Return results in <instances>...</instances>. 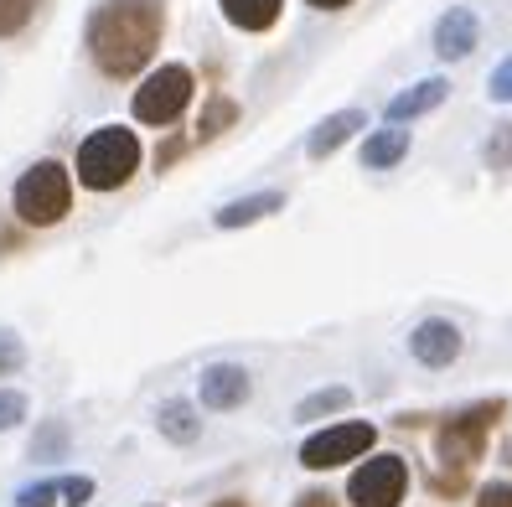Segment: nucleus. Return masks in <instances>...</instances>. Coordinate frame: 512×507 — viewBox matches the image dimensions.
<instances>
[{"label": "nucleus", "mask_w": 512, "mask_h": 507, "mask_svg": "<svg viewBox=\"0 0 512 507\" xmlns=\"http://www.w3.org/2000/svg\"><path fill=\"white\" fill-rule=\"evenodd\" d=\"M373 445H378V425H368V420H337V425L306 435V445H300V466H306V471H337L347 461H368Z\"/></svg>", "instance_id": "nucleus-6"}, {"label": "nucleus", "mask_w": 512, "mask_h": 507, "mask_svg": "<svg viewBox=\"0 0 512 507\" xmlns=\"http://www.w3.org/2000/svg\"><path fill=\"white\" fill-rule=\"evenodd\" d=\"M37 6H42V0H0V42H6V37H21L26 26H32Z\"/></svg>", "instance_id": "nucleus-19"}, {"label": "nucleus", "mask_w": 512, "mask_h": 507, "mask_svg": "<svg viewBox=\"0 0 512 507\" xmlns=\"http://www.w3.org/2000/svg\"><path fill=\"white\" fill-rule=\"evenodd\" d=\"M21 420H26V394L0 389V430H16Z\"/></svg>", "instance_id": "nucleus-23"}, {"label": "nucleus", "mask_w": 512, "mask_h": 507, "mask_svg": "<svg viewBox=\"0 0 512 507\" xmlns=\"http://www.w3.org/2000/svg\"><path fill=\"white\" fill-rule=\"evenodd\" d=\"M425 487H430V497H440V502H471V476H466V471H430Z\"/></svg>", "instance_id": "nucleus-18"}, {"label": "nucleus", "mask_w": 512, "mask_h": 507, "mask_svg": "<svg viewBox=\"0 0 512 507\" xmlns=\"http://www.w3.org/2000/svg\"><path fill=\"white\" fill-rule=\"evenodd\" d=\"M461 347H466L461 326H456V321H440V316L419 321L414 337H409V352H414L419 368H450V363L461 357Z\"/></svg>", "instance_id": "nucleus-8"}, {"label": "nucleus", "mask_w": 512, "mask_h": 507, "mask_svg": "<svg viewBox=\"0 0 512 507\" xmlns=\"http://www.w3.org/2000/svg\"><path fill=\"white\" fill-rule=\"evenodd\" d=\"M487 166L492 171H512V119H502V125H492V135H487Z\"/></svg>", "instance_id": "nucleus-21"}, {"label": "nucleus", "mask_w": 512, "mask_h": 507, "mask_svg": "<svg viewBox=\"0 0 512 507\" xmlns=\"http://www.w3.org/2000/svg\"><path fill=\"white\" fill-rule=\"evenodd\" d=\"M347 404H352L347 389H321V394H311L306 404L295 409V420H321V414H337V409H347Z\"/></svg>", "instance_id": "nucleus-20"}, {"label": "nucleus", "mask_w": 512, "mask_h": 507, "mask_svg": "<svg viewBox=\"0 0 512 507\" xmlns=\"http://www.w3.org/2000/svg\"><path fill=\"white\" fill-rule=\"evenodd\" d=\"M238 119V104L228 99V94H213L207 99V109H202V119H197V140H213V135H223L228 125Z\"/></svg>", "instance_id": "nucleus-17"}, {"label": "nucleus", "mask_w": 512, "mask_h": 507, "mask_svg": "<svg viewBox=\"0 0 512 507\" xmlns=\"http://www.w3.org/2000/svg\"><path fill=\"white\" fill-rule=\"evenodd\" d=\"M192 94H197L192 68H187V63H166V68H156V73L140 78L130 109H135L140 125H171V119H182V109L192 104Z\"/></svg>", "instance_id": "nucleus-5"}, {"label": "nucleus", "mask_w": 512, "mask_h": 507, "mask_svg": "<svg viewBox=\"0 0 512 507\" xmlns=\"http://www.w3.org/2000/svg\"><path fill=\"white\" fill-rule=\"evenodd\" d=\"M78 182L88 192H119L140 171V135L125 125H104L78 145Z\"/></svg>", "instance_id": "nucleus-3"}, {"label": "nucleus", "mask_w": 512, "mask_h": 507, "mask_svg": "<svg viewBox=\"0 0 512 507\" xmlns=\"http://www.w3.org/2000/svg\"><path fill=\"white\" fill-rule=\"evenodd\" d=\"M487 94L497 104H512V57H502V63L492 68V83H487Z\"/></svg>", "instance_id": "nucleus-26"}, {"label": "nucleus", "mask_w": 512, "mask_h": 507, "mask_svg": "<svg viewBox=\"0 0 512 507\" xmlns=\"http://www.w3.org/2000/svg\"><path fill=\"white\" fill-rule=\"evenodd\" d=\"M21 363H26V347H21V337L0 326V378H6V373H16Z\"/></svg>", "instance_id": "nucleus-22"}, {"label": "nucleus", "mask_w": 512, "mask_h": 507, "mask_svg": "<svg viewBox=\"0 0 512 507\" xmlns=\"http://www.w3.org/2000/svg\"><path fill=\"white\" fill-rule=\"evenodd\" d=\"M249 389H254V383H249V373L238 363H213L202 373V404L207 409H238L249 399Z\"/></svg>", "instance_id": "nucleus-10"}, {"label": "nucleus", "mask_w": 512, "mask_h": 507, "mask_svg": "<svg viewBox=\"0 0 512 507\" xmlns=\"http://www.w3.org/2000/svg\"><path fill=\"white\" fill-rule=\"evenodd\" d=\"M223 16L238 26V32H269L280 21V6L285 0H218Z\"/></svg>", "instance_id": "nucleus-14"}, {"label": "nucleus", "mask_w": 512, "mask_h": 507, "mask_svg": "<svg viewBox=\"0 0 512 507\" xmlns=\"http://www.w3.org/2000/svg\"><path fill=\"white\" fill-rule=\"evenodd\" d=\"M481 42V21L471 6H450L440 21H435V52L445 57V63H461L466 52H476Z\"/></svg>", "instance_id": "nucleus-9"}, {"label": "nucleus", "mask_w": 512, "mask_h": 507, "mask_svg": "<svg viewBox=\"0 0 512 507\" xmlns=\"http://www.w3.org/2000/svg\"><path fill=\"white\" fill-rule=\"evenodd\" d=\"M471 507H512V482H481Z\"/></svg>", "instance_id": "nucleus-25"}, {"label": "nucleus", "mask_w": 512, "mask_h": 507, "mask_svg": "<svg viewBox=\"0 0 512 507\" xmlns=\"http://www.w3.org/2000/svg\"><path fill=\"white\" fill-rule=\"evenodd\" d=\"M207 507H259L254 497H244V492H228V497H213Z\"/></svg>", "instance_id": "nucleus-31"}, {"label": "nucleus", "mask_w": 512, "mask_h": 507, "mask_svg": "<svg viewBox=\"0 0 512 507\" xmlns=\"http://www.w3.org/2000/svg\"><path fill=\"white\" fill-rule=\"evenodd\" d=\"M280 207H285V192H249V197H238V202H223L218 213H213V223L218 228H249V223H259L269 213H280Z\"/></svg>", "instance_id": "nucleus-13"}, {"label": "nucleus", "mask_w": 512, "mask_h": 507, "mask_svg": "<svg viewBox=\"0 0 512 507\" xmlns=\"http://www.w3.org/2000/svg\"><path fill=\"white\" fill-rule=\"evenodd\" d=\"M409 156V130H378L368 145H363V166L368 171H388V166H399Z\"/></svg>", "instance_id": "nucleus-15"}, {"label": "nucleus", "mask_w": 512, "mask_h": 507, "mask_svg": "<svg viewBox=\"0 0 512 507\" xmlns=\"http://www.w3.org/2000/svg\"><path fill=\"white\" fill-rule=\"evenodd\" d=\"M409 497V461L404 456H368L347 476V502L352 507H404Z\"/></svg>", "instance_id": "nucleus-7"}, {"label": "nucleus", "mask_w": 512, "mask_h": 507, "mask_svg": "<svg viewBox=\"0 0 512 507\" xmlns=\"http://www.w3.org/2000/svg\"><path fill=\"white\" fill-rule=\"evenodd\" d=\"M445 99H450V83H445V78H419V83L404 88V94L388 99V125H404V119L430 114V109H440Z\"/></svg>", "instance_id": "nucleus-11"}, {"label": "nucleus", "mask_w": 512, "mask_h": 507, "mask_svg": "<svg viewBox=\"0 0 512 507\" xmlns=\"http://www.w3.org/2000/svg\"><path fill=\"white\" fill-rule=\"evenodd\" d=\"M63 497H68V507H83L88 497H94V482H88V476H68V482H63Z\"/></svg>", "instance_id": "nucleus-27"}, {"label": "nucleus", "mask_w": 512, "mask_h": 507, "mask_svg": "<svg viewBox=\"0 0 512 507\" xmlns=\"http://www.w3.org/2000/svg\"><path fill=\"white\" fill-rule=\"evenodd\" d=\"M11 207L26 228H52L73 213V171L63 161H37L21 171V182L11 192Z\"/></svg>", "instance_id": "nucleus-4"}, {"label": "nucleus", "mask_w": 512, "mask_h": 507, "mask_svg": "<svg viewBox=\"0 0 512 507\" xmlns=\"http://www.w3.org/2000/svg\"><path fill=\"white\" fill-rule=\"evenodd\" d=\"M176 156H187V140H182V135H171V140H166V145H161V151H156V166H161V171H166V166H171V161H176Z\"/></svg>", "instance_id": "nucleus-30"}, {"label": "nucleus", "mask_w": 512, "mask_h": 507, "mask_svg": "<svg viewBox=\"0 0 512 507\" xmlns=\"http://www.w3.org/2000/svg\"><path fill=\"white\" fill-rule=\"evenodd\" d=\"M306 6H316V11H342V6H352V0H306Z\"/></svg>", "instance_id": "nucleus-32"}, {"label": "nucleus", "mask_w": 512, "mask_h": 507, "mask_svg": "<svg viewBox=\"0 0 512 507\" xmlns=\"http://www.w3.org/2000/svg\"><path fill=\"white\" fill-rule=\"evenodd\" d=\"M63 445H68V430H63V425H47V430H42V440L32 445V456H47V451H63Z\"/></svg>", "instance_id": "nucleus-28"}, {"label": "nucleus", "mask_w": 512, "mask_h": 507, "mask_svg": "<svg viewBox=\"0 0 512 507\" xmlns=\"http://www.w3.org/2000/svg\"><path fill=\"white\" fill-rule=\"evenodd\" d=\"M507 420V404L502 399H481V404H466V409H450L435 420V461L440 471H476L487 461V445H492V430Z\"/></svg>", "instance_id": "nucleus-2"}, {"label": "nucleus", "mask_w": 512, "mask_h": 507, "mask_svg": "<svg viewBox=\"0 0 512 507\" xmlns=\"http://www.w3.org/2000/svg\"><path fill=\"white\" fill-rule=\"evenodd\" d=\"M363 125H368L363 109H337V114H326L321 125L311 130V140H306V156H311V161H326L331 151H337V145H347Z\"/></svg>", "instance_id": "nucleus-12"}, {"label": "nucleus", "mask_w": 512, "mask_h": 507, "mask_svg": "<svg viewBox=\"0 0 512 507\" xmlns=\"http://www.w3.org/2000/svg\"><path fill=\"white\" fill-rule=\"evenodd\" d=\"M156 425H161V435L166 440H176V445H192L197 440V409L192 404H182V399H171V404H161V414H156Z\"/></svg>", "instance_id": "nucleus-16"}, {"label": "nucleus", "mask_w": 512, "mask_h": 507, "mask_svg": "<svg viewBox=\"0 0 512 507\" xmlns=\"http://www.w3.org/2000/svg\"><path fill=\"white\" fill-rule=\"evenodd\" d=\"M290 507H342V497H337V492H326V487H311V492H300Z\"/></svg>", "instance_id": "nucleus-29"}, {"label": "nucleus", "mask_w": 512, "mask_h": 507, "mask_svg": "<svg viewBox=\"0 0 512 507\" xmlns=\"http://www.w3.org/2000/svg\"><path fill=\"white\" fill-rule=\"evenodd\" d=\"M166 32V6L161 0H104L88 16V57L99 63V73L109 78H135L161 47Z\"/></svg>", "instance_id": "nucleus-1"}, {"label": "nucleus", "mask_w": 512, "mask_h": 507, "mask_svg": "<svg viewBox=\"0 0 512 507\" xmlns=\"http://www.w3.org/2000/svg\"><path fill=\"white\" fill-rule=\"evenodd\" d=\"M57 497H63V482H37V487H26L16 497V507H52Z\"/></svg>", "instance_id": "nucleus-24"}]
</instances>
